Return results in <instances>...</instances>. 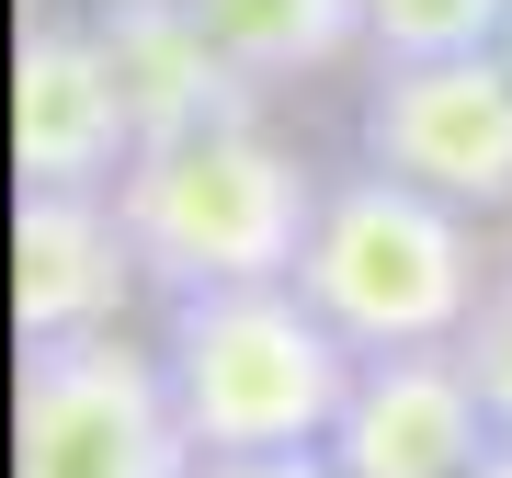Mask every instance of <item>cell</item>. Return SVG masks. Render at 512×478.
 I'll return each instance as SVG.
<instances>
[{"label":"cell","mask_w":512,"mask_h":478,"mask_svg":"<svg viewBox=\"0 0 512 478\" xmlns=\"http://www.w3.org/2000/svg\"><path fill=\"white\" fill-rule=\"evenodd\" d=\"M92 23H103L114 80H126V103H137V148L228 126V114H262V80L217 46V23H205L194 0H92Z\"/></svg>","instance_id":"obj_9"},{"label":"cell","mask_w":512,"mask_h":478,"mask_svg":"<svg viewBox=\"0 0 512 478\" xmlns=\"http://www.w3.org/2000/svg\"><path fill=\"white\" fill-rule=\"evenodd\" d=\"M490 444H501V422H490V399H478V376H467L456 342L365 353L342 422H330L342 478H478Z\"/></svg>","instance_id":"obj_8"},{"label":"cell","mask_w":512,"mask_h":478,"mask_svg":"<svg viewBox=\"0 0 512 478\" xmlns=\"http://www.w3.org/2000/svg\"><path fill=\"white\" fill-rule=\"evenodd\" d=\"M478 478H512V433H501V444H490V467H478Z\"/></svg>","instance_id":"obj_14"},{"label":"cell","mask_w":512,"mask_h":478,"mask_svg":"<svg viewBox=\"0 0 512 478\" xmlns=\"http://www.w3.org/2000/svg\"><path fill=\"white\" fill-rule=\"evenodd\" d=\"M205 444L171 399L160 342L69 331L12 365V478H194Z\"/></svg>","instance_id":"obj_4"},{"label":"cell","mask_w":512,"mask_h":478,"mask_svg":"<svg viewBox=\"0 0 512 478\" xmlns=\"http://www.w3.org/2000/svg\"><path fill=\"white\" fill-rule=\"evenodd\" d=\"M137 103L114 80V46L92 12L35 0L12 35V171L23 183H126Z\"/></svg>","instance_id":"obj_6"},{"label":"cell","mask_w":512,"mask_h":478,"mask_svg":"<svg viewBox=\"0 0 512 478\" xmlns=\"http://www.w3.org/2000/svg\"><path fill=\"white\" fill-rule=\"evenodd\" d=\"M490 217L399 183V171H330L319 194V228H308V262L296 285L319 296V319L342 331L353 353H421V342H467L478 296H490Z\"/></svg>","instance_id":"obj_2"},{"label":"cell","mask_w":512,"mask_h":478,"mask_svg":"<svg viewBox=\"0 0 512 478\" xmlns=\"http://www.w3.org/2000/svg\"><path fill=\"white\" fill-rule=\"evenodd\" d=\"M365 160L444 194V205H467V217H512V46L376 57Z\"/></svg>","instance_id":"obj_5"},{"label":"cell","mask_w":512,"mask_h":478,"mask_svg":"<svg viewBox=\"0 0 512 478\" xmlns=\"http://www.w3.org/2000/svg\"><path fill=\"white\" fill-rule=\"evenodd\" d=\"M319 171L308 148H285L262 114H228V126H194V137H148L126 160V239L148 262L160 296H205V285H285L308 262V228H319Z\"/></svg>","instance_id":"obj_1"},{"label":"cell","mask_w":512,"mask_h":478,"mask_svg":"<svg viewBox=\"0 0 512 478\" xmlns=\"http://www.w3.org/2000/svg\"><path fill=\"white\" fill-rule=\"evenodd\" d=\"M501 46H512V35H501Z\"/></svg>","instance_id":"obj_15"},{"label":"cell","mask_w":512,"mask_h":478,"mask_svg":"<svg viewBox=\"0 0 512 478\" xmlns=\"http://www.w3.org/2000/svg\"><path fill=\"white\" fill-rule=\"evenodd\" d=\"M467 376H478V399H490V422L512 433V262L490 274V296H478V319H467Z\"/></svg>","instance_id":"obj_12"},{"label":"cell","mask_w":512,"mask_h":478,"mask_svg":"<svg viewBox=\"0 0 512 478\" xmlns=\"http://www.w3.org/2000/svg\"><path fill=\"white\" fill-rule=\"evenodd\" d=\"M148 262L126 239L114 183H23L12 194V342L126 331Z\"/></svg>","instance_id":"obj_7"},{"label":"cell","mask_w":512,"mask_h":478,"mask_svg":"<svg viewBox=\"0 0 512 478\" xmlns=\"http://www.w3.org/2000/svg\"><path fill=\"white\" fill-rule=\"evenodd\" d=\"M194 478H342L330 444H262V456H205Z\"/></svg>","instance_id":"obj_13"},{"label":"cell","mask_w":512,"mask_h":478,"mask_svg":"<svg viewBox=\"0 0 512 478\" xmlns=\"http://www.w3.org/2000/svg\"><path fill=\"white\" fill-rule=\"evenodd\" d=\"M376 57H456V46H501L512 0H365Z\"/></svg>","instance_id":"obj_11"},{"label":"cell","mask_w":512,"mask_h":478,"mask_svg":"<svg viewBox=\"0 0 512 478\" xmlns=\"http://www.w3.org/2000/svg\"><path fill=\"white\" fill-rule=\"evenodd\" d=\"M160 365L205 456H262V444H330L353 399V353L319 319L308 285H205L160 308Z\"/></svg>","instance_id":"obj_3"},{"label":"cell","mask_w":512,"mask_h":478,"mask_svg":"<svg viewBox=\"0 0 512 478\" xmlns=\"http://www.w3.org/2000/svg\"><path fill=\"white\" fill-rule=\"evenodd\" d=\"M194 12L217 23V46L262 80V92H274V80H319V69H342L353 46H376L365 0H194Z\"/></svg>","instance_id":"obj_10"}]
</instances>
